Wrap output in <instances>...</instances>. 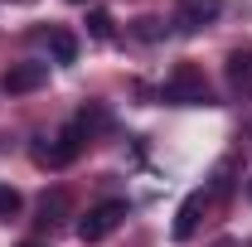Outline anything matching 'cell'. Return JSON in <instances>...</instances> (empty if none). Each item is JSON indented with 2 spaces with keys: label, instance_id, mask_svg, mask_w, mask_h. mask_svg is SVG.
Returning a JSON list of instances; mask_svg holds the SVG:
<instances>
[{
  "label": "cell",
  "instance_id": "obj_1",
  "mask_svg": "<svg viewBox=\"0 0 252 247\" xmlns=\"http://www.w3.org/2000/svg\"><path fill=\"white\" fill-rule=\"evenodd\" d=\"M83 141H88L83 122L63 126V131L54 136V141H49V146H39V141H34V165H49V170H63V165H73V160L83 155Z\"/></svg>",
  "mask_w": 252,
  "mask_h": 247
},
{
  "label": "cell",
  "instance_id": "obj_2",
  "mask_svg": "<svg viewBox=\"0 0 252 247\" xmlns=\"http://www.w3.org/2000/svg\"><path fill=\"white\" fill-rule=\"evenodd\" d=\"M126 199H107V204H97V209H88V214L78 218V238L83 243H102V238H112L117 228L126 223Z\"/></svg>",
  "mask_w": 252,
  "mask_h": 247
},
{
  "label": "cell",
  "instance_id": "obj_3",
  "mask_svg": "<svg viewBox=\"0 0 252 247\" xmlns=\"http://www.w3.org/2000/svg\"><path fill=\"white\" fill-rule=\"evenodd\" d=\"M165 102H175V107H209V83H204V73H199L194 63H180V68L170 73V83H165Z\"/></svg>",
  "mask_w": 252,
  "mask_h": 247
},
{
  "label": "cell",
  "instance_id": "obj_4",
  "mask_svg": "<svg viewBox=\"0 0 252 247\" xmlns=\"http://www.w3.org/2000/svg\"><path fill=\"white\" fill-rule=\"evenodd\" d=\"M49 83V63H10L5 68V78H0V88L10 97H25V93H39Z\"/></svg>",
  "mask_w": 252,
  "mask_h": 247
},
{
  "label": "cell",
  "instance_id": "obj_5",
  "mask_svg": "<svg viewBox=\"0 0 252 247\" xmlns=\"http://www.w3.org/2000/svg\"><path fill=\"white\" fill-rule=\"evenodd\" d=\"M219 10H223L219 0H180V5H175V25L185 34H194V30H204V25H214Z\"/></svg>",
  "mask_w": 252,
  "mask_h": 247
},
{
  "label": "cell",
  "instance_id": "obj_6",
  "mask_svg": "<svg viewBox=\"0 0 252 247\" xmlns=\"http://www.w3.org/2000/svg\"><path fill=\"white\" fill-rule=\"evenodd\" d=\"M204 209H209V194H204V189H194L185 204H180V214H175V228H170V233H175V243H189V238L199 233V218H204Z\"/></svg>",
  "mask_w": 252,
  "mask_h": 247
},
{
  "label": "cell",
  "instance_id": "obj_7",
  "mask_svg": "<svg viewBox=\"0 0 252 247\" xmlns=\"http://www.w3.org/2000/svg\"><path fill=\"white\" fill-rule=\"evenodd\" d=\"M228 88L238 97H252V49H233L228 54Z\"/></svg>",
  "mask_w": 252,
  "mask_h": 247
},
{
  "label": "cell",
  "instance_id": "obj_8",
  "mask_svg": "<svg viewBox=\"0 0 252 247\" xmlns=\"http://www.w3.org/2000/svg\"><path fill=\"white\" fill-rule=\"evenodd\" d=\"M68 214H73L68 189H54V194H44V199H39V223H44V228H59Z\"/></svg>",
  "mask_w": 252,
  "mask_h": 247
},
{
  "label": "cell",
  "instance_id": "obj_9",
  "mask_svg": "<svg viewBox=\"0 0 252 247\" xmlns=\"http://www.w3.org/2000/svg\"><path fill=\"white\" fill-rule=\"evenodd\" d=\"M49 49H54V59H59V63H73V59H78V39H73L68 30H54V34H49Z\"/></svg>",
  "mask_w": 252,
  "mask_h": 247
},
{
  "label": "cell",
  "instance_id": "obj_10",
  "mask_svg": "<svg viewBox=\"0 0 252 247\" xmlns=\"http://www.w3.org/2000/svg\"><path fill=\"white\" fill-rule=\"evenodd\" d=\"M136 39H146V44H156V39H165V25H160L156 15H146V20H136Z\"/></svg>",
  "mask_w": 252,
  "mask_h": 247
},
{
  "label": "cell",
  "instance_id": "obj_11",
  "mask_svg": "<svg viewBox=\"0 0 252 247\" xmlns=\"http://www.w3.org/2000/svg\"><path fill=\"white\" fill-rule=\"evenodd\" d=\"M88 34H93V39H112V15H107V10H93V15H88Z\"/></svg>",
  "mask_w": 252,
  "mask_h": 247
},
{
  "label": "cell",
  "instance_id": "obj_12",
  "mask_svg": "<svg viewBox=\"0 0 252 247\" xmlns=\"http://www.w3.org/2000/svg\"><path fill=\"white\" fill-rule=\"evenodd\" d=\"M15 214H20V194L10 185H0V218H15Z\"/></svg>",
  "mask_w": 252,
  "mask_h": 247
},
{
  "label": "cell",
  "instance_id": "obj_13",
  "mask_svg": "<svg viewBox=\"0 0 252 247\" xmlns=\"http://www.w3.org/2000/svg\"><path fill=\"white\" fill-rule=\"evenodd\" d=\"M25 247H49V243H25Z\"/></svg>",
  "mask_w": 252,
  "mask_h": 247
},
{
  "label": "cell",
  "instance_id": "obj_14",
  "mask_svg": "<svg viewBox=\"0 0 252 247\" xmlns=\"http://www.w3.org/2000/svg\"><path fill=\"white\" fill-rule=\"evenodd\" d=\"M248 194H252V180H248Z\"/></svg>",
  "mask_w": 252,
  "mask_h": 247
},
{
  "label": "cell",
  "instance_id": "obj_15",
  "mask_svg": "<svg viewBox=\"0 0 252 247\" xmlns=\"http://www.w3.org/2000/svg\"><path fill=\"white\" fill-rule=\"evenodd\" d=\"M73 5H83V0H73Z\"/></svg>",
  "mask_w": 252,
  "mask_h": 247
},
{
  "label": "cell",
  "instance_id": "obj_16",
  "mask_svg": "<svg viewBox=\"0 0 252 247\" xmlns=\"http://www.w3.org/2000/svg\"><path fill=\"white\" fill-rule=\"evenodd\" d=\"M248 247H252V243H248Z\"/></svg>",
  "mask_w": 252,
  "mask_h": 247
}]
</instances>
